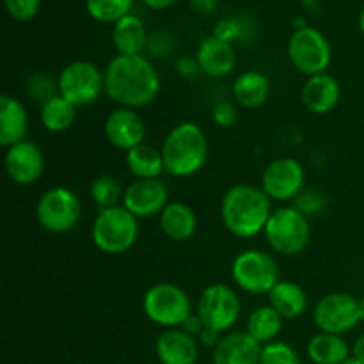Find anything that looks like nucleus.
<instances>
[{"instance_id":"obj_1","label":"nucleus","mask_w":364,"mask_h":364,"mask_svg":"<svg viewBox=\"0 0 364 364\" xmlns=\"http://www.w3.org/2000/svg\"><path fill=\"white\" fill-rule=\"evenodd\" d=\"M105 73V95L127 109H142L159 96L162 82L151 60L144 55H116Z\"/></svg>"},{"instance_id":"obj_2","label":"nucleus","mask_w":364,"mask_h":364,"mask_svg":"<svg viewBox=\"0 0 364 364\" xmlns=\"http://www.w3.org/2000/svg\"><path fill=\"white\" fill-rule=\"evenodd\" d=\"M272 212V199L262 191V187L249 183L233 185L220 201V219L224 228L240 240L262 235Z\"/></svg>"},{"instance_id":"obj_3","label":"nucleus","mask_w":364,"mask_h":364,"mask_svg":"<svg viewBox=\"0 0 364 364\" xmlns=\"http://www.w3.org/2000/svg\"><path fill=\"white\" fill-rule=\"evenodd\" d=\"M160 151L167 174L174 178H191L205 167L208 159V139L199 124L185 121L166 135Z\"/></svg>"},{"instance_id":"obj_4","label":"nucleus","mask_w":364,"mask_h":364,"mask_svg":"<svg viewBox=\"0 0 364 364\" xmlns=\"http://www.w3.org/2000/svg\"><path fill=\"white\" fill-rule=\"evenodd\" d=\"M91 238L98 251L105 255H123L137 242L139 219L123 205L100 210L92 223Z\"/></svg>"},{"instance_id":"obj_5","label":"nucleus","mask_w":364,"mask_h":364,"mask_svg":"<svg viewBox=\"0 0 364 364\" xmlns=\"http://www.w3.org/2000/svg\"><path fill=\"white\" fill-rule=\"evenodd\" d=\"M263 235L274 252L291 258L301 255L308 247L311 226L308 217L299 212L295 206H283L274 210Z\"/></svg>"},{"instance_id":"obj_6","label":"nucleus","mask_w":364,"mask_h":364,"mask_svg":"<svg viewBox=\"0 0 364 364\" xmlns=\"http://www.w3.org/2000/svg\"><path fill=\"white\" fill-rule=\"evenodd\" d=\"M142 309L149 322L164 329H178L192 315V302L178 284L156 283L142 297Z\"/></svg>"},{"instance_id":"obj_7","label":"nucleus","mask_w":364,"mask_h":364,"mask_svg":"<svg viewBox=\"0 0 364 364\" xmlns=\"http://www.w3.org/2000/svg\"><path fill=\"white\" fill-rule=\"evenodd\" d=\"M231 279L245 294L269 295L281 281L279 265L269 252L247 249L231 263Z\"/></svg>"},{"instance_id":"obj_8","label":"nucleus","mask_w":364,"mask_h":364,"mask_svg":"<svg viewBox=\"0 0 364 364\" xmlns=\"http://www.w3.org/2000/svg\"><path fill=\"white\" fill-rule=\"evenodd\" d=\"M288 59L306 77L327 73L333 63V48L322 31L315 27L295 28L288 39Z\"/></svg>"},{"instance_id":"obj_9","label":"nucleus","mask_w":364,"mask_h":364,"mask_svg":"<svg viewBox=\"0 0 364 364\" xmlns=\"http://www.w3.org/2000/svg\"><path fill=\"white\" fill-rule=\"evenodd\" d=\"M59 95L75 107H89L105 92V73L91 60L66 64L57 78Z\"/></svg>"},{"instance_id":"obj_10","label":"nucleus","mask_w":364,"mask_h":364,"mask_svg":"<svg viewBox=\"0 0 364 364\" xmlns=\"http://www.w3.org/2000/svg\"><path fill=\"white\" fill-rule=\"evenodd\" d=\"M82 203L73 191L66 187H52L41 194L36 205V219L39 226L53 235L75 230L80 223Z\"/></svg>"},{"instance_id":"obj_11","label":"nucleus","mask_w":364,"mask_h":364,"mask_svg":"<svg viewBox=\"0 0 364 364\" xmlns=\"http://www.w3.org/2000/svg\"><path fill=\"white\" fill-rule=\"evenodd\" d=\"M242 301L237 291L223 283L206 287L201 291L196 306V313L208 329L224 334L238 322Z\"/></svg>"},{"instance_id":"obj_12","label":"nucleus","mask_w":364,"mask_h":364,"mask_svg":"<svg viewBox=\"0 0 364 364\" xmlns=\"http://www.w3.org/2000/svg\"><path fill=\"white\" fill-rule=\"evenodd\" d=\"M313 322L320 333H329L343 336L358 327L361 322L359 316V301L350 294L334 291L316 302L313 309Z\"/></svg>"},{"instance_id":"obj_13","label":"nucleus","mask_w":364,"mask_h":364,"mask_svg":"<svg viewBox=\"0 0 364 364\" xmlns=\"http://www.w3.org/2000/svg\"><path fill=\"white\" fill-rule=\"evenodd\" d=\"M306 183V171L299 160L281 156L272 160L262 174V191L272 201H294Z\"/></svg>"},{"instance_id":"obj_14","label":"nucleus","mask_w":364,"mask_h":364,"mask_svg":"<svg viewBox=\"0 0 364 364\" xmlns=\"http://www.w3.org/2000/svg\"><path fill=\"white\" fill-rule=\"evenodd\" d=\"M169 205V191L160 180H134L123 196V206L137 219L160 215Z\"/></svg>"},{"instance_id":"obj_15","label":"nucleus","mask_w":364,"mask_h":364,"mask_svg":"<svg viewBox=\"0 0 364 364\" xmlns=\"http://www.w3.org/2000/svg\"><path fill=\"white\" fill-rule=\"evenodd\" d=\"M4 164L9 180L20 187L34 185L45 171V156L41 148L28 139L7 148Z\"/></svg>"},{"instance_id":"obj_16","label":"nucleus","mask_w":364,"mask_h":364,"mask_svg":"<svg viewBox=\"0 0 364 364\" xmlns=\"http://www.w3.org/2000/svg\"><path fill=\"white\" fill-rule=\"evenodd\" d=\"M103 130H105L107 141L121 151H130L137 148L144 142L146 137V124L141 114L127 107L114 109L107 116Z\"/></svg>"},{"instance_id":"obj_17","label":"nucleus","mask_w":364,"mask_h":364,"mask_svg":"<svg viewBox=\"0 0 364 364\" xmlns=\"http://www.w3.org/2000/svg\"><path fill=\"white\" fill-rule=\"evenodd\" d=\"M263 345L247 331H233L220 338L213 348V364H259Z\"/></svg>"},{"instance_id":"obj_18","label":"nucleus","mask_w":364,"mask_h":364,"mask_svg":"<svg viewBox=\"0 0 364 364\" xmlns=\"http://www.w3.org/2000/svg\"><path fill=\"white\" fill-rule=\"evenodd\" d=\"M155 354L162 364H196L199 358L198 338L183 329H166L155 341Z\"/></svg>"},{"instance_id":"obj_19","label":"nucleus","mask_w":364,"mask_h":364,"mask_svg":"<svg viewBox=\"0 0 364 364\" xmlns=\"http://www.w3.org/2000/svg\"><path fill=\"white\" fill-rule=\"evenodd\" d=\"M201 71L212 78H224L237 66V52L233 45L208 36L203 39L196 52Z\"/></svg>"},{"instance_id":"obj_20","label":"nucleus","mask_w":364,"mask_h":364,"mask_svg":"<svg viewBox=\"0 0 364 364\" xmlns=\"http://www.w3.org/2000/svg\"><path fill=\"white\" fill-rule=\"evenodd\" d=\"M341 100V85L333 75L322 73L309 77L302 87V103L316 116L333 112Z\"/></svg>"},{"instance_id":"obj_21","label":"nucleus","mask_w":364,"mask_h":364,"mask_svg":"<svg viewBox=\"0 0 364 364\" xmlns=\"http://www.w3.org/2000/svg\"><path fill=\"white\" fill-rule=\"evenodd\" d=\"M28 134V114L20 100L0 96V144L4 148L25 141Z\"/></svg>"},{"instance_id":"obj_22","label":"nucleus","mask_w":364,"mask_h":364,"mask_svg":"<svg viewBox=\"0 0 364 364\" xmlns=\"http://www.w3.org/2000/svg\"><path fill=\"white\" fill-rule=\"evenodd\" d=\"M162 233L173 242H187L198 231L196 212L183 201H169L159 215Z\"/></svg>"},{"instance_id":"obj_23","label":"nucleus","mask_w":364,"mask_h":364,"mask_svg":"<svg viewBox=\"0 0 364 364\" xmlns=\"http://www.w3.org/2000/svg\"><path fill=\"white\" fill-rule=\"evenodd\" d=\"M148 38L144 21L137 14H128L112 25V45L117 55H142Z\"/></svg>"},{"instance_id":"obj_24","label":"nucleus","mask_w":364,"mask_h":364,"mask_svg":"<svg viewBox=\"0 0 364 364\" xmlns=\"http://www.w3.org/2000/svg\"><path fill=\"white\" fill-rule=\"evenodd\" d=\"M270 96V80L265 73L247 70L233 82V98L244 109H258Z\"/></svg>"},{"instance_id":"obj_25","label":"nucleus","mask_w":364,"mask_h":364,"mask_svg":"<svg viewBox=\"0 0 364 364\" xmlns=\"http://www.w3.org/2000/svg\"><path fill=\"white\" fill-rule=\"evenodd\" d=\"M269 304L284 320H294L304 315L308 309V295L294 281L281 279L269 294Z\"/></svg>"},{"instance_id":"obj_26","label":"nucleus","mask_w":364,"mask_h":364,"mask_svg":"<svg viewBox=\"0 0 364 364\" xmlns=\"http://www.w3.org/2000/svg\"><path fill=\"white\" fill-rule=\"evenodd\" d=\"M308 358L315 364H341L352 358V347L343 336L318 333L308 341Z\"/></svg>"},{"instance_id":"obj_27","label":"nucleus","mask_w":364,"mask_h":364,"mask_svg":"<svg viewBox=\"0 0 364 364\" xmlns=\"http://www.w3.org/2000/svg\"><path fill=\"white\" fill-rule=\"evenodd\" d=\"M124 162L135 180H160V176L166 173L162 151L146 142L127 151Z\"/></svg>"},{"instance_id":"obj_28","label":"nucleus","mask_w":364,"mask_h":364,"mask_svg":"<svg viewBox=\"0 0 364 364\" xmlns=\"http://www.w3.org/2000/svg\"><path fill=\"white\" fill-rule=\"evenodd\" d=\"M284 318L272 308L270 304L259 306L249 315L247 318V333L255 338L258 343L267 345L277 340V336L283 331Z\"/></svg>"},{"instance_id":"obj_29","label":"nucleus","mask_w":364,"mask_h":364,"mask_svg":"<svg viewBox=\"0 0 364 364\" xmlns=\"http://www.w3.org/2000/svg\"><path fill=\"white\" fill-rule=\"evenodd\" d=\"M39 117H41V123L46 130L52 132V134H63L73 127L75 119H77V107L60 95H57L46 103H43Z\"/></svg>"},{"instance_id":"obj_30","label":"nucleus","mask_w":364,"mask_h":364,"mask_svg":"<svg viewBox=\"0 0 364 364\" xmlns=\"http://www.w3.org/2000/svg\"><path fill=\"white\" fill-rule=\"evenodd\" d=\"M135 0H85V11L100 23H117L132 14Z\"/></svg>"},{"instance_id":"obj_31","label":"nucleus","mask_w":364,"mask_h":364,"mask_svg":"<svg viewBox=\"0 0 364 364\" xmlns=\"http://www.w3.org/2000/svg\"><path fill=\"white\" fill-rule=\"evenodd\" d=\"M89 194H91L92 203L98 206V210H105L123 205L124 188H121V183L114 176L102 174V176L92 180Z\"/></svg>"},{"instance_id":"obj_32","label":"nucleus","mask_w":364,"mask_h":364,"mask_svg":"<svg viewBox=\"0 0 364 364\" xmlns=\"http://www.w3.org/2000/svg\"><path fill=\"white\" fill-rule=\"evenodd\" d=\"M259 364H302L301 355L287 341H272L263 345Z\"/></svg>"},{"instance_id":"obj_33","label":"nucleus","mask_w":364,"mask_h":364,"mask_svg":"<svg viewBox=\"0 0 364 364\" xmlns=\"http://www.w3.org/2000/svg\"><path fill=\"white\" fill-rule=\"evenodd\" d=\"M27 92L32 96L34 102L43 105L48 100H52L53 96L59 95V85L46 73H32L27 78Z\"/></svg>"},{"instance_id":"obj_34","label":"nucleus","mask_w":364,"mask_h":364,"mask_svg":"<svg viewBox=\"0 0 364 364\" xmlns=\"http://www.w3.org/2000/svg\"><path fill=\"white\" fill-rule=\"evenodd\" d=\"M327 205L326 194H322L316 188H304L297 198L294 199V206L299 210L301 213H304L306 217H313L318 215Z\"/></svg>"},{"instance_id":"obj_35","label":"nucleus","mask_w":364,"mask_h":364,"mask_svg":"<svg viewBox=\"0 0 364 364\" xmlns=\"http://www.w3.org/2000/svg\"><path fill=\"white\" fill-rule=\"evenodd\" d=\"M43 0H4L7 14L16 21H28L41 11Z\"/></svg>"},{"instance_id":"obj_36","label":"nucleus","mask_w":364,"mask_h":364,"mask_svg":"<svg viewBox=\"0 0 364 364\" xmlns=\"http://www.w3.org/2000/svg\"><path fill=\"white\" fill-rule=\"evenodd\" d=\"M212 121L219 128L235 127L238 121L237 105L231 102H228V100H220V102H217L212 109Z\"/></svg>"},{"instance_id":"obj_37","label":"nucleus","mask_w":364,"mask_h":364,"mask_svg":"<svg viewBox=\"0 0 364 364\" xmlns=\"http://www.w3.org/2000/svg\"><path fill=\"white\" fill-rule=\"evenodd\" d=\"M242 34H244V25H242L240 20H237V18H224V20L217 21L212 36L220 39V41L233 45V41L240 39Z\"/></svg>"},{"instance_id":"obj_38","label":"nucleus","mask_w":364,"mask_h":364,"mask_svg":"<svg viewBox=\"0 0 364 364\" xmlns=\"http://www.w3.org/2000/svg\"><path fill=\"white\" fill-rule=\"evenodd\" d=\"M153 57H166L173 50V38L169 32L156 31L148 38V46H146Z\"/></svg>"},{"instance_id":"obj_39","label":"nucleus","mask_w":364,"mask_h":364,"mask_svg":"<svg viewBox=\"0 0 364 364\" xmlns=\"http://www.w3.org/2000/svg\"><path fill=\"white\" fill-rule=\"evenodd\" d=\"M174 68H176V73L180 75L181 78H185V80H192V78L199 77V75L203 73L201 71V66H199L198 59L194 57H180V59L176 60V64H174Z\"/></svg>"},{"instance_id":"obj_40","label":"nucleus","mask_w":364,"mask_h":364,"mask_svg":"<svg viewBox=\"0 0 364 364\" xmlns=\"http://www.w3.org/2000/svg\"><path fill=\"white\" fill-rule=\"evenodd\" d=\"M180 329H183L185 333L191 334V336L198 338L199 334H201V331L205 329V323L201 322V318L198 316V313H192V315L187 318V322H185Z\"/></svg>"},{"instance_id":"obj_41","label":"nucleus","mask_w":364,"mask_h":364,"mask_svg":"<svg viewBox=\"0 0 364 364\" xmlns=\"http://www.w3.org/2000/svg\"><path fill=\"white\" fill-rule=\"evenodd\" d=\"M220 338H223V334L217 333V331H213V329H208V327H205V329L201 331V334L198 336V340L203 347L215 348L217 343L220 341Z\"/></svg>"},{"instance_id":"obj_42","label":"nucleus","mask_w":364,"mask_h":364,"mask_svg":"<svg viewBox=\"0 0 364 364\" xmlns=\"http://www.w3.org/2000/svg\"><path fill=\"white\" fill-rule=\"evenodd\" d=\"M188 4H191V7L196 11V13L210 14L217 9L219 0H188Z\"/></svg>"},{"instance_id":"obj_43","label":"nucleus","mask_w":364,"mask_h":364,"mask_svg":"<svg viewBox=\"0 0 364 364\" xmlns=\"http://www.w3.org/2000/svg\"><path fill=\"white\" fill-rule=\"evenodd\" d=\"M141 2L144 4L148 9L164 11V9H169V7H173L174 4H178L180 0H141Z\"/></svg>"},{"instance_id":"obj_44","label":"nucleus","mask_w":364,"mask_h":364,"mask_svg":"<svg viewBox=\"0 0 364 364\" xmlns=\"http://www.w3.org/2000/svg\"><path fill=\"white\" fill-rule=\"evenodd\" d=\"M352 358H354L355 361L364 364V334H361V336L355 340V343L352 345Z\"/></svg>"},{"instance_id":"obj_45","label":"nucleus","mask_w":364,"mask_h":364,"mask_svg":"<svg viewBox=\"0 0 364 364\" xmlns=\"http://www.w3.org/2000/svg\"><path fill=\"white\" fill-rule=\"evenodd\" d=\"M302 4H304V6L308 7L309 11H316V9H318V6H320L318 0H302Z\"/></svg>"},{"instance_id":"obj_46","label":"nucleus","mask_w":364,"mask_h":364,"mask_svg":"<svg viewBox=\"0 0 364 364\" xmlns=\"http://www.w3.org/2000/svg\"><path fill=\"white\" fill-rule=\"evenodd\" d=\"M359 28H361V32L364 34V6H363L361 13H359Z\"/></svg>"},{"instance_id":"obj_47","label":"nucleus","mask_w":364,"mask_h":364,"mask_svg":"<svg viewBox=\"0 0 364 364\" xmlns=\"http://www.w3.org/2000/svg\"><path fill=\"white\" fill-rule=\"evenodd\" d=\"M359 316H361V322H364V299L359 301Z\"/></svg>"},{"instance_id":"obj_48","label":"nucleus","mask_w":364,"mask_h":364,"mask_svg":"<svg viewBox=\"0 0 364 364\" xmlns=\"http://www.w3.org/2000/svg\"><path fill=\"white\" fill-rule=\"evenodd\" d=\"M341 364H363V363L355 361V359H354V358H348V359H347V361H345V363H341Z\"/></svg>"}]
</instances>
